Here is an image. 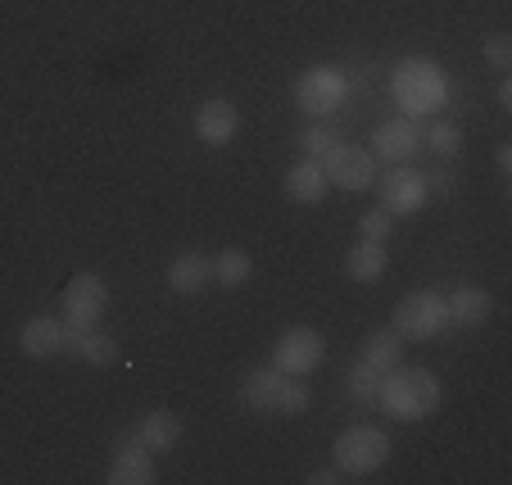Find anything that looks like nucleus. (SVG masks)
<instances>
[{"label": "nucleus", "mask_w": 512, "mask_h": 485, "mask_svg": "<svg viewBox=\"0 0 512 485\" xmlns=\"http://www.w3.org/2000/svg\"><path fill=\"white\" fill-rule=\"evenodd\" d=\"M494 164H499V173H503V177L512 173V146H508V141H503V146L494 150Z\"/></svg>", "instance_id": "28"}, {"label": "nucleus", "mask_w": 512, "mask_h": 485, "mask_svg": "<svg viewBox=\"0 0 512 485\" xmlns=\"http://www.w3.org/2000/svg\"><path fill=\"white\" fill-rule=\"evenodd\" d=\"M327 363V340L313 327H286L272 345V368L286 372V377H309Z\"/></svg>", "instance_id": "9"}, {"label": "nucleus", "mask_w": 512, "mask_h": 485, "mask_svg": "<svg viewBox=\"0 0 512 485\" xmlns=\"http://www.w3.org/2000/svg\"><path fill=\"white\" fill-rule=\"evenodd\" d=\"M390 96H395V105L404 109L408 118L435 114V109L445 105V96H449L445 68L435 64V59H426V55H408L404 64L390 73Z\"/></svg>", "instance_id": "2"}, {"label": "nucleus", "mask_w": 512, "mask_h": 485, "mask_svg": "<svg viewBox=\"0 0 512 485\" xmlns=\"http://www.w3.org/2000/svg\"><path fill=\"white\" fill-rule=\"evenodd\" d=\"M236 132H241V109L232 100H204L195 109V136L204 146H232Z\"/></svg>", "instance_id": "14"}, {"label": "nucleus", "mask_w": 512, "mask_h": 485, "mask_svg": "<svg viewBox=\"0 0 512 485\" xmlns=\"http://www.w3.org/2000/svg\"><path fill=\"white\" fill-rule=\"evenodd\" d=\"M68 350L78 354L82 363H91V368H109V363H118V340L105 336L100 327L68 331Z\"/></svg>", "instance_id": "21"}, {"label": "nucleus", "mask_w": 512, "mask_h": 485, "mask_svg": "<svg viewBox=\"0 0 512 485\" xmlns=\"http://www.w3.org/2000/svg\"><path fill=\"white\" fill-rule=\"evenodd\" d=\"M209 268H213V282L223 291H236V286H245L254 277V254L241 250V245H227V250H218L209 259Z\"/></svg>", "instance_id": "20"}, {"label": "nucleus", "mask_w": 512, "mask_h": 485, "mask_svg": "<svg viewBox=\"0 0 512 485\" xmlns=\"http://www.w3.org/2000/svg\"><path fill=\"white\" fill-rule=\"evenodd\" d=\"M132 436L141 440L150 454H168V449H177V440H182V418L168 413V408H155V413H145V418L136 422Z\"/></svg>", "instance_id": "17"}, {"label": "nucleus", "mask_w": 512, "mask_h": 485, "mask_svg": "<svg viewBox=\"0 0 512 485\" xmlns=\"http://www.w3.org/2000/svg\"><path fill=\"white\" fill-rule=\"evenodd\" d=\"M404 345L408 340L399 336L395 327H386V331H372L368 340H363V350H358V359L363 363H372L377 372H390L395 363H404Z\"/></svg>", "instance_id": "22"}, {"label": "nucleus", "mask_w": 512, "mask_h": 485, "mask_svg": "<svg viewBox=\"0 0 512 485\" xmlns=\"http://www.w3.org/2000/svg\"><path fill=\"white\" fill-rule=\"evenodd\" d=\"M426 141H431V150H435V155L454 159L458 150H463V127H458V123H449V118H440V123L431 127V136H426Z\"/></svg>", "instance_id": "24"}, {"label": "nucleus", "mask_w": 512, "mask_h": 485, "mask_svg": "<svg viewBox=\"0 0 512 485\" xmlns=\"http://www.w3.org/2000/svg\"><path fill=\"white\" fill-rule=\"evenodd\" d=\"M322 173H327L331 186H340V191H368L372 182H377V155L363 146H331L327 155H322Z\"/></svg>", "instance_id": "10"}, {"label": "nucleus", "mask_w": 512, "mask_h": 485, "mask_svg": "<svg viewBox=\"0 0 512 485\" xmlns=\"http://www.w3.org/2000/svg\"><path fill=\"white\" fill-rule=\"evenodd\" d=\"M440 399H445V386H440V377L426 368H404V363H395V368L381 377V390H377V404L386 418L395 422H422L431 418L435 408H440Z\"/></svg>", "instance_id": "1"}, {"label": "nucleus", "mask_w": 512, "mask_h": 485, "mask_svg": "<svg viewBox=\"0 0 512 485\" xmlns=\"http://www.w3.org/2000/svg\"><path fill=\"white\" fill-rule=\"evenodd\" d=\"M345 100H349V78L336 64H309L300 78H295V105L309 118L336 114Z\"/></svg>", "instance_id": "5"}, {"label": "nucleus", "mask_w": 512, "mask_h": 485, "mask_svg": "<svg viewBox=\"0 0 512 485\" xmlns=\"http://www.w3.org/2000/svg\"><path fill=\"white\" fill-rule=\"evenodd\" d=\"M381 377H386V372H377L372 363L354 359V363H349V372H345V390H349V399H354V404H377Z\"/></svg>", "instance_id": "23"}, {"label": "nucleus", "mask_w": 512, "mask_h": 485, "mask_svg": "<svg viewBox=\"0 0 512 485\" xmlns=\"http://www.w3.org/2000/svg\"><path fill=\"white\" fill-rule=\"evenodd\" d=\"M386 263H390V254H386V245H377V241H358L354 250L345 254V277L349 282H381L386 277Z\"/></svg>", "instance_id": "19"}, {"label": "nucleus", "mask_w": 512, "mask_h": 485, "mask_svg": "<svg viewBox=\"0 0 512 485\" xmlns=\"http://www.w3.org/2000/svg\"><path fill=\"white\" fill-rule=\"evenodd\" d=\"M417 150H422V132H417V123L408 114L386 118V123H377V132H372V155L386 159V164H408Z\"/></svg>", "instance_id": "11"}, {"label": "nucleus", "mask_w": 512, "mask_h": 485, "mask_svg": "<svg viewBox=\"0 0 512 485\" xmlns=\"http://www.w3.org/2000/svg\"><path fill=\"white\" fill-rule=\"evenodd\" d=\"M105 309H109V286L96 272H78V277L64 286V295H59V318H64L68 331L100 327Z\"/></svg>", "instance_id": "7"}, {"label": "nucleus", "mask_w": 512, "mask_h": 485, "mask_svg": "<svg viewBox=\"0 0 512 485\" xmlns=\"http://www.w3.org/2000/svg\"><path fill=\"white\" fill-rule=\"evenodd\" d=\"M372 186H377V204L390 218H413V214H422L426 200H431V177L408 164H390V173L377 177Z\"/></svg>", "instance_id": "6"}, {"label": "nucleus", "mask_w": 512, "mask_h": 485, "mask_svg": "<svg viewBox=\"0 0 512 485\" xmlns=\"http://www.w3.org/2000/svg\"><path fill=\"white\" fill-rule=\"evenodd\" d=\"M481 55H485V64H490L494 73H512V37L508 32H490L485 46H481Z\"/></svg>", "instance_id": "26"}, {"label": "nucleus", "mask_w": 512, "mask_h": 485, "mask_svg": "<svg viewBox=\"0 0 512 485\" xmlns=\"http://www.w3.org/2000/svg\"><path fill=\"white\" fill-rule=\"evenodd\" d=\"M300 146H304V155H309V159H322L331 146H336V136H331L327 127H309V132L300 136Z\"/></svg>", "instance_id": "27"}, {"label": "nucleus", "mask_w": 512, "mask_h": 485, "mask_svg": "<svg viewBox=\"0 0 512 485\" xmlns=\"http://www.w3.org/2000/svg\"><path fill=\"white\" fill-rule=\"evenodd\" d=\"M499 105H503V109H508V105H512V82H508V78H503V82H499Z\"/></svg>", "instance_id": "30"}, {"label": "nucleus", "mask_w": 512, "mask_h": 485, "mask_svg": "<svg viewBox=\"0 0 512 485\" xmlns=\"http://www.w3.org/2000/svg\"><path fill=\"white\" fill-rule=\"evenodd\" d=\"M445 309H449V327H485L490 313H494V300H490L485 286L463 282L445 295Z\"/></svg>", "instance_id": "15"}, {"label": "nucleus", "mask_w": 512, "mask_h": 485, "mask_svg": "<svg viewBox=\"0 0 512 485\" xmlns=\"http://www.w3.org/2000/svg\"><path fill=\"white\" fill-rule=\"evenodd\" d=\"M390 232H395V218L386 214V209H368V214L358 218V236H363V241H377V245H386L390 241Z\"/></svg>", "instance_id": "25"}, {"label": "nucleus", "mask_w": 512, "mask_h": 485, "mask_svg": "<svg viewBox=\"0 0 512 485\" xmlns=\"http://www.w3.org/2000/svg\"><path fill=\"white\" fill-rule=\"evenodd\" d=\"M331 463L340 467V476H372L390 463V436L381 427H345L336 436V449H331Z\"/></svg>", "instance_id": "4"}, {"label": "nucleus", "mask_w": 512, "mask_h": 485, "mask_svg": "<svg viewBox=\"0 0 512 485\" xmlns=\"http://www.w3.org/2000/svg\"><path fill=\"white\" fill-rule=\"evenodd\" d=\"M327 481H340V467L331 472V467H318V472H309V485H327Z\"/></svg>", "instance_id": "29"}, {"label": "nucleus", "mask_w": 512, "mask_h": 485, "mask_svg": "<svg viewBox=\"0 0 512 485\" xmlns=\"http://www.w3.org/2000/svg\"><path fill=\"white\" fill-rule=\"evenodd\" d=\"M155 454L141 445V440L127 431V440L114 449V458H109V472L105 481L109 485H155Z\"/></svg>", "instance_id": "12"}, {"label": "nucleus", "mask_w": 512, "mask_h": 485, "mask_svg": "<svg viewBox=\"0 0 512 485\" xmlns=\"http://www.w3.org/2000/svg\"><path fill=\"white\" fill-rule=\"evenodd\" d=\"M19 350L28 359H55V354L68 350V327L64 318H50V313H37L19 327Z\"/></svg>", "instance_id": "13"}, {"label": "nucleus", "mask_w": 512, "mask_h": 485, "mask_svg": "<svg viewBox=\"0 0 512 485\" xmlns=\"http://www.w3.org/2000/svg\"><path fill=\"white\" fill-rule=\"evenodd\" d=\"M213 286V268H209V254L200 250H186L168 263V291L177 295H204Z\"/></svg>", "instance_id": "16"}, {"label": "nucleus", "mask_w": 512, "mask_h": 485, "mask_svg": "<svg viewBox=\"0 0 512 485\" xmlns=\"http://www.w3.org/2000/svg\"><path fill=\"white\" fill-rule=\"evenodd\" d=\"M327 173H322V159H304V164H295L286 173V182H281V191H286L290 204H318L322 195H327Z\"/></svg>", "instance_id": "18"}, {"label": "nucleus", "mask_w": 512, "mask_h": 485, "mask_svg": "<svg viewBox=\"0 0 512 485\" xmlns=\"http://www.w3.org/2000/svg\"><path fill=\"white\" fill-rule=\"evenodd\" d=\"M241 404L254 408V413H286V418H300V413H309L313 395H309V386H304V377H286V372H277L268 363V368L245 372Z\"/></svg>", "instance_id": "3"}, {"label": "nucleus", "mask_w": 512, "mask_h": 485, "mask_svg": "<svg viewBox=\"0 0 512 485\" xmlns=\"http://www.w3.org/2000/svg\"><path fill=\"white\" fill-rule=\"evenodd\" d=\"M395 331L413 345L422 340H435L440 331H449V309H445V295L440 291H413L395 304Z\"/></svg>", "instance_id": "8"}]
</instances>
